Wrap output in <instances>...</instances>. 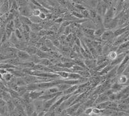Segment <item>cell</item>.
Wrapping results in <instances>:
<instances>
[{"label": "cell", "instance_id": "obj_44", "mask_svg": "<svg viewBox=\"0 0 129 116\" xmlns=\"http://www.w3.org/2000/svg\"><path fill=\"white\" fill-rule=\"evenodd\" d=\"M81 14H82L84 18L87 20H90V14H89V11H88V10L85 9V10L81 11Z\"/></svg>", "mask_w": 129, "mask_h": 116}, {"label": "cell", "instance_id": "obj_53", "mask_svg": "<svg viewBox=\"0 0 129 116\" xmlns=\"http://www.w3.org/2000/svg\"><path fill=\"white\" fill-rule=\"evenodd\" d=\"M38 17L42 21L45 20L47 19V14H45V13H42V12H41V13H40V14L39 15Z\"/></svg>", "mask_w": 129, "mask_h": 116}, {"label": "cell", "instance_id": "obj_41", "mask_svg": "<svg viewBox=\"0 0 129 116\" xmlns=\"http://www.w3.org/2000/svg\"><path fill=\"white\" fill-rule=\"evenodd\" d=\"M89 11V14H90V18L91 20H94L97 16V12L95 11V9H90L88 10Z\"/></svg>", "mask_w": 129, "mask_h": 116}, {"label": "cell", "instance_id": "obj_23", "mask_svg": "<svg viewBox=\"0 0 129 116\" xmlns=\"http://www.w3.org/2000/svg\"><path fill=\"white\" fill-rule=\"evenodd\" d=\"M110 64V61L108 60H107L106 61H105L104 62H103L102 64H101L100 65H99V66H97L95 70L96 71H98V72H100V71H101V70H103L105 68H106L107 66H109Z\"/></svg>", "mask_w": 129, "mask_h": 116}, {"label": "cell", "instance_id": "obj_45", "mask_svg": "<svg viewBox=\"0 0 129 116\" xmlns=\"http://www.w3.org/2000/svg\"><path fill=\"white\" fill-rule=\"evenodd\" d=\"M39 49H40V51H41L45 52V53H49L52 51L51 49H50V48H48V47H47L45 45H43V46Z\"/></svg>", "mask_w": 129, "mask_h": 116}, {"label": "cell", "instance_id": "obj_25", "mask_svg": "<svg viewBox=\"0 0 129 116\" xmlns=\"http://www.w3.org/2000/svg\"><path fill=\"white\" fill-rule=\"evenodd\" d=\"M38 64L41 65V66H46V67H50V66L54 65L52 63V62L50 61V59H41Z\"/></svg>", "mask_w": 129, "mask_h": 116}, {"label": "cell", "instance_id": "obj_37", "mask_svg": "<svg viewBox=\"0 0 129 116\" xmlns=\"http://www.w3.org/2000/svg\"><path fill=\"white\" fill-rule=\"evenodd\" d=\"M14 78V76L12 73H10L7 72V73L4 74L3 75V81H5V82H10L12 79Z\"/></svg>", "mask_w": 129, "mask_h": 116}, {"label": "cell", "instance_id": "obj_35", "mask_svg": "<svg viewBox=\"0 0 129 116\" xmlns=\"http://www.w3.org/2000/svg\"><path fill=\"white\" fill-rule=\"evenodd\" d=\"M7 107L9 113H12L14 110H15V108H16V106H15L14 104L13 103L12 101H10L7 103Z\"/></svg>", "mask_w": 129, "mask_h": 116}, {"label": "cell", "instance_id": "obj_51", "mask_svg": "<svg viewBox=\"0 0 129 116\" xmlns=\"http://www.w3.org/2000/svg\"><path fill=\"white\" fill-rule=\"evenodd\" d=\"M40 13H41V11H40L39 9H35L33 11H32V15H33L34 16H39Z\"/></svg>", "mask_w": 129, "mask_h": 116}, {"label": "cell", "instance_id": "obj_18", "mask_svg": "<svg viewBox=\"0 0 129 116\" xmlns=\"http://www.w3.org/2000/svg\"><path fill=\"white\" fill-rule=\"evenodd\" d=\"M128 81V77L126 75H121L117 77V83L120 84V85H125L126 84V82Z\"/></svg>", "mask_w": 129, "mask_h": 116}, {"label": "cell", "instance_id": "obj_30", "mask_svg": "<svg viewBox=\"0 0 129 116\" xmlns=\"http://www.w3.org/2000/svg\"><path fill=\"white\" fill-rule=\"evenodd\" d=\"M30 20L31 21L32 24H41L42 23L43 21L39 18L38 16H34L32 15L31 16L29 17Z\"/></svg>", "mask_w": 129, "mask_h": 116}, {"label": "cell", "instance_id": "obj_39", "mask_svg": "<svg viewBox=\"0 0 129 116\" xmlns=\"http://www.w3.org/2000/svg\"><path fill=\"white\" fill-rule=\"evenodd\" d=\"M56 74L59 75V78H62V79L67 80L69 76V73L67 72V71H60V72H56Z\"/></svg>", "mask_w": 129, "mask_h": 116}, {"label": "cell", "instance_id": "obj_14", "mask_svg": "<svg viewBox=\"0 0 129 116\" xmlns=\"http://www.w3.org/2000/svg\"><path fill=\"white\" fill-rule=\"evenodd\" d=\"M78 87H79V85H74L71 86L69 88H68L67 90H65L63 92V95H71L73 94L75 91L78 90Z\"/></svg>", "mask_w": 129, "mask_h": 116}, {"label": "cell", "instance_id": "obj_32", "mask_svg": "<svg viewBox=\"0 0 129 116\" xmlns=\"http://www.w3.org/2000/svg\"><path fill=\"white\" fill-rule=\"evenodd\" d=\"M95 10L97 12V14L102 16V1H98Z\"/></svg>", "mask_w": 129, "mask_h": 116}, {"label": "cell", "instance_id": "obj_29", "mask_svg": "<svg viewBox=\"0 0 129 116\" xmlns=\"http://www.w3.org/2000/svg\"><path fill=\"white\" fill-rule=\"evenodd\" d=\"M15 82H16V84H17L18 86H24L27 85L25 81L23 79V77H16Z\"/></svg>", "mask_w": 129, "mask_h": 116}, {"label": "cell", "instance_id": "obj_47", "mask_svg": "<svg viewBox=\"0 0 129 116\" xmlns=\"http://www.w3.org/2000/svg\"><path fill=\"white\" fill-rule=\"evenodd\" d=\"M29 1H23V0H19V1H17V3H18V5L19 7H21L26 6L27 5Z\"/></svg>", "mask_w": 129, "mask_h": 116}, {"label": "cell", "instance_id": "obj_33", "mask_svg": "<svg viewBox=\"0 0 129 116\" xmlns=\"http://www.w3.org/2000/svg\"><path fill=\"white\" fill-rule=\"evenodd\" d=\"M95 60H96V65L98 66L101 64L103 63V62H104L105 61H106L107 60V56L102 54V55H99Z\"/></svg>", "mask_w": 129, "mask_h": 116}, {"label": "cell", "instance_id": "obj_28", "mask_svg": "<svg viewBox=\"0 0 129 116\" xmlns=\"http://www.w3.org/2000/svg\"><path fill=\"white\" fill-rule=\"evenodd\" d=\"M105 31L106 29L105 27L95 30V32H94V37L98 38H101V36L103 35V34L104 33V32Z\"/></svg>", "mask_w": 129, "mask_h": 116}, {"label": "cell", "instance_id": "obj_10", "mask_svg": "<svg viewBox=\"0 0 129 116\" xmlns=\"http://www.w3.org/2000/svg\"><path fill=\"white\" fill-rule=\"evenodd\" d=\"M126 56V53H121V54H119L117 55V58L115 59L114 60H113L112 62H110V65L115 67V66H117L118 65H120L122 61L123 60L125 56Z\"/></svg>", "mask_w": 129, "mask_h": 116}, {"label": "cell", "instance_id": "obj_49", "mask_svg": "<svg viewBox=\"0 0 129 116\" xmlns=\"http://www.w3.org/2000/svg\"><path fill=\"white\" fill-rule=\"evenodd\" d=\"M18 9H19V7H18V3H17V1H12V5H11L10 9H13V10H18Z\"/></svg>", "mask_w": 129, "mask_h": 116}, {"label": "cell", "instance_id": "obj_36", "mask_svg": "<svg viewBox=\"0 0 129 116\" xmlns=\"http://www.w3.org/2000/svg\"><path fill=\"white\" fill-rule=\"evenodd\" d=\"M81 77L80 75L79 74L76 73H69V76L67 80H78Z\"/></svg>", "mask_w": 129, "mask_h": 116}, {"label": "cell", "instance_id": "obj_11", "mask_svg": "<svg viewBox=\"0 0 129 116\" xmlns=\"http://www.w3.org/2000/svg\"><path fill=\"white\" fill-rule=\"evenodd\" d=\"M25 113L27 116H30L32 113L35 112V108H34V105L33 103H30L29 104H26L25 106Z\"/></svg>", "mask_w": 129, "mask_h": 116}, {"label": "cell", "instance_id": "obj_38", "mask_svg": "<svg viewBox=\"0 0 129 116\" xmlns=\"http://www.w3.org/2000/svg\"><path fill=\"white\" fill-rule=\"evenodd\" d=\"M7 90L8 91H7L9 92V93L10 94V97H11V98L12 99H16V98H18V97H19L18 93L16 91H15V90H11V89H9V88H8Z\"/></svg>", "mask_w": 129, "mask_h": 116}, {"label": "cell", "instance_id": "obj_22", "mask_svg": "<svg viewBox=\"0 0 129 116\" xmlns=\"http://www.w3.org/2000/svg\"><path fill=\"white\" fill-rule=\"evenodd\" d=\"M19 18H20L21 22L22 25L30 26V25L32 24L31 21L30 20L29 18H28V17H25V16H19Z\"/></svg>", "mask_w": 129, "mask_h": 116}, {"label": "cell", "instance_id": "obj_8", "mask_svg": "<svg viewBox=\"0 0 129 116\" xmlns=\"http://www.w3.org/2000/svg\"><path fill=\"white\" fill-rule=\"evenodd\" d=\"M81 105V103H77V104H75L71 106L68 108L65 109L66 110V112L67 113V115L71 116V115H75V113L76 112L77 110L79 108V106Z\"/></svg>", "mask_w": 129, "mask_h": 116}, {"label": "cell", "instance_id": "obj_57", "mask_svg": "<svg viewBox=\"0 0 129 116\" xmlns=\"http://www.w3.org/2000/svg\"><path fill=\"white\" fill-rule=\"evenodd\" d=\"M46 113H47V112L43 111V112H40V113H39L38 115V116H45V115Z\"/></svg>", "mask_w": 129, "mask_h": 116}, {"label": "cell", "instance_id": "obj_60", "mask_svg": "<svg viewBox=\"0 0 129 116\" xmlns=\"http://www.w3.org/2000/svg\"><path fill=\"white\" fill-rule=\"evenodd\" d=\"M1 115H1V113H0V116H1Z\"/></svg>", "mask_w": 129, "mask_h": 116}, {"label": "cell", "instance_id": "obj_58", "mask_svg": "<svg viewBox=\"0 0 129 116\" xmlns=\"http://www.w3.org/2000/svg\"><path fill=\"white\" fill-rule=\"evenodd\" d=\"M38 113H37V112L35 111V112H34V113H32V114L30 116H38Z\"/></svg>", "mask_w": 129, "mask_h": 116}, {"label": "cell", "instance_id": "obj_54", "mask_svg": "<svg viewBox=\"0 0 129 116\" xmlns=\"http://www.w3.org/2000/svg\"><path fill=\"white\" fill-rule=\"evenodd\" d=\"M7 105V103L2 98H0V108L4 107Z\"/></svg>", "mask_w": 129, "mask_h": 116}, {"label": "cell", "instance_id": "obj_15", "mask_svg": "<svg viewBox=\"0 0 129 116\" xmlns=\"http://www.w3.org/2000/svg\"><path fill=\"white\" fill-rule=\"evenodd\" d=\"M124 88H125L124 85H120V84H117V82H115V83L112 84L110 89L112 90V91L114 93H118L121 90H123Z\"/></svg>", "mask_w": 129, "mask_h": 116}, {"label": "cell", "instance_id": "obj_3", "mask_svg": "<svg viewBox=\"0 0 129 116\" xmlns=\"http://www.w3.org/2000/svg\"><path fill=\"white\" fill-rule=\"evenodd\" d=\"M18 12H19L20 16H25V17H28V18L32 16V10H30L28 5L26 6L19 7Z\"/></svg>", "mask_w": 129, "mask_h": 116}, {"label": "cell", "instance_id": "obj_7", "mask_svg": "<svg viewBox=\"0 0 129 116\" xmlns=\"http://www.w3.org/2000/svg\"><path fill=\"white\" fill-rule=\"evenodd\" d=\"M23 79L25 81L27 85L30 84H34V83H38V77L34 76V75H26L23 77Z\"/></svg>", "mask_w": 129, "mask_h": 116}, {"label": "cell", "instance_id": "obj_46", "mask_svg": "<svg viewBox=\"0 0 129 116\" xmlns=\"http://www.w3.org/2000/svg\"><path fill=\"white\" fill-rule=\"evenodd\" d=\"M14 32V31H13V30L5 27V34H6L7 40H9V38H10V36H11V35H12Z\"/></svg>", "mask_w": 129, "mask_h": 116}, {"label": "cell", "instance_id": "obj_6", "mask_svg": "<svg viewBox=\"0 0 129 116\" xmlns=\"http://www.w3.org/2000/svg\"><path fill=\"white\" fill-rule=\"evenodd\" d=\"M129 51V40L125 42L123 44L118 47L117 49V53L118 54H121V53H125L126 51Z\"/></svg>", "mask_w": 129, "mask_h": 116}, {"label": "cell", "instance_id": "obj_55", "mask_svg": "<svg viewBox=\"0 0 129 116\" xmlns=\"http://www.w3.org/2000/svg\"><path fill=\"white\" fill-rule=\"evenodd\" d=\"M123 75H129V64H128V65L127 66V67L126 68V69H125V70L124 71V72H123Z\"/></svg>", "mask_w": 129, "mask_h": 116}, {"label": "cell", "instance_id": "obj_43", "mask_svg": "<svg viewBox=\"0 0 129 116\" xmlns=\"http://www.w3.org/2000/svg\"><path fill=\"white\" fill-rule=\"evenodd\" d=\"M5 27L8 29H12L13 31H15V27H14V21H10V22H7L5 25Z\"/></svg>", "mask_w": 129, "mask_h": 116}, {"label": "cell", "instance_id": "obj_59", "mask_svg": "<svg viewBox=\"0 0 129 116\" xmlns=\"http://www.w3.org/2000/svg\"><path fill=\"white\" fill-rule=\"evenodd\" d=\"M0 80H2V81H3V75L2 74H0Z\"/></svg>", "mask_w": 129, "mask_h": 116}, {"label": "cell", "instance_id": "obj_20", "mask_svg": "<svg viewBox=\"0 0 129 116\" xmlns=\"http://www.w3.org/2000/svg\"><path fill=\"white\" fill-rule=\"evenodd\" d=\"M30 29L32 32H40L42 29H43L41 24H32V25L30 26Z\"/></svg>", "mask_w": 129, "mask_h": 116}, {"label": "cell", "instance_id": "obj_26", "mask_svg": "<svg viewBox=\"0 0 129 116\" xmlns=\"http://www.w3.org/2000/svg\"><path fill=\"white\" fill-rule=\"evenodd\" d=\"M110 101H106L104 102V103H100L98 104H96L95 106H94V107H96L97 108L100 109V110H105V109L108 108V106H109V104H110Z\"/></svg>", "mask_w": 129, "mask_h": 116}, {"label": "cell", "instance_id": "obj_5", "mask_svg": "<svg viewBox=\"0 0 129 116\" xmlns=\"http://www.w3.org/2000/svg\"><path fill=\"white\" fill-rule=\"evenodd\" d=\"M17 57L21 60V62H27L29 60L30 56L25 51L18 50V53H17Z\"/></svg>", "mask_w": 129, "mask_h": 116}, {"label": "cell", "instance_id": "obj_42", "mask_svg": "<svg viewBox=\"0 0 129 116\" xmlns=\"http://www.w3.org/2000/svg\"><path fill=\"white\" fill-rule=\"evenodd\" d=\"M14 33V34L16 35V36L17 37V38H18V40H21V41H22V39H23V34H22V33L21 32V31L18 29H15Z\"/></svg>", "mask_w": 129, "mask_h": 116}, {"label": "cell", "instance_id": "obj_19", "mask_svg": "<svg viewBox=\"0 0 129 116\" xmlns=\"http://www.w3.org/2000/svg\"><path fill=\"white\" fill-rule=\"evenodd\" d=\"M129 27H123V28L118 29L116 30L115 31H114V34L115 37H117L121 35L123 33L126 32V31H128V29Z\"/></svg>", "mask_w": 129, "mask_h": 116}, {"label": "cell", "instance_id": "obj_48", "mask_svg": "<svg viewBox=\"0 0 129 116\" xmlns=\"http://www.w3.org/2000/svg\"><path fill=\"white\" fill-rule=\"evenodd\" d=\"M94 115H101V110L97 108L96 107H93L92 114Z\"/></svg>", "mask_w": 129, "mask_h": 116}, {"label": "cell", "instance_id": "obj_50", "mask_svg": "<svg viewBox=\"0 0 129 116\" xmlns=\"http://www.w3.org/2000/svg\"><path fill=\"white\" fill-rule=\"evenodd\" d=\"M92 110L93 107L87 108L85 110V112H84L83 113H85V114L87 115H91L92 114Z\"/></svg>", "mask_w": 129, "mask_h": 116}, {"label": "cell", "instance_id": "obj_27", "mask_svg": "<svg viewBox=\"0 0 129 116\" xmlns=\"http://www.w3.org/2000/svg\"><path fill=\"white\" fill-rule=\"evenodd\" d=\"M21 97V99L23 100V101L25 102L26 104H29V103H32V101H33L32 99H31L30 96L29 92H28V91H27L25 94H24L22 97Z\"/></svg>", "mask_w": 129, "mask_h": 116}, {"label": "cell", "instance_id": "obj_24", "mask_svg": "<svg viewBox=\"0 0 129 116\" xmlns=\"http://www.w3.org/2000/svg\"><path fill=\"white\" fill-rule=\"evenodd\" d=\"M58 92H60V91H59L57 86L52 87L47 90H44V94H54V93H56Z\"/></svg>", "mask_w": 129, "mask_h": 116}, {"label": "cell", "instance_id": "obj_61", "mask_svg": "<svg viewBox=\"0 0 129 116\" xmlns=\"http://www.w3.org/2000/svg\"><path fill=\"white\" fill-rule=\"evenodd\" d=\"M71 116H75V115H71Z\"/></svg>", "mask_w": 129, "mask_h": 116}, {"label": "cell", "instance_id": "obj_40", "mask_svg": "<svg viewBox=\"0 0 129 116\" xmlns=\"http://www.w3.org/2000/svg\"><path fill=\"white\" fill-rule=\"evenodd\" d=\"M60 26L61 25L60 24H54V25H52L51 27H50V31H52L54 33H57V31H58L59 29L60 28Z\"/></svg>", "mask_w": 129, "mask_h": 116}, {"label": "cell", "instance_id": "obj_34", "mask_svg": "<svg viewBox=\"0 0 129 116\" xmlns=\"http://www.w3.org/2000/svg\"><path fill=\"white\" fill-rule=\"evenodd\" d=\"M56 86L57 87L59 91H60V92H63L64 91H65V90H67L68 88H70L71 86L69 85V84H64V83H63V84H58V85H57Z\"/></svg>", "mask_w": 129, "mask_h": 116}, {"label": "cell", "instance_id": "obj_12", "mask_svg": "<svg viewBox=\"0 0 129 116\" xmlns=\"http://www.w3.org/2000/svg\"><path fill=\"white\" fill-rule=\"evenodd\" d=\"M30 96L32 101L36 100V99H38L41 96L44 94V90H38V91H34L29 92Z\"/></svg>", "mask_w": 129, "mask_h": 116}, {"label": "cell", "instance_id": "obj_52", "mask_svg": "<svg viewBox=\"0 0 129 116\" xmlns=\"http://www.w3.org/2000/svg\"><path fill=\"white\" fill-rule=\"evenodd\" d=\"M63 21H64V19H63V17H59L57 19L54 20V23H56L57 24H61L63 22Z\"/></svg>", "mask_w": 129, "mask_h": 116}, {"label": "cell", "instance_id": "obj_17", "mask_svg": "<svg viewBox=\"0 0 129 116\" xmlns=\"http://www.w3.org/2000/svg\"><path fill=\"white\" fill-rule=\"evenodd\" d=\"M117 55H118V54L117 53L116 51H111L109 52V53H108V54L107 55V60H109V61L111 62L117 58Z\"/></svg>", "mask_w": 129, "mask_h": 116}, {"label": "cell", "instance_id": "obj_9", "mask_svg": "<svg viewBox=\"0 0 129 116\" xmlns=\"http://www.w3.org/2000/svg\"><path fill=\"white\" fill-rule=\"evenodd\" d=\"M109 101V99L108 96L106 95L105 94V93H101V94L98 95V97L96 98L95 101H94V106H95L96 104H98L101 103H104V102L106 101ZM94 106H93V107H94Z\"/></svg>", "mask_w": 129, "mask_h": 116}, {"label": "cell", "instance_id": "obj_1", "mask_svg": "<svg viewBox=\"0 0 129 116\" xmlns=\"http://www.w3.org/2000/svg\"><path fill=\"white\" fill-rule=\"evenodd\" d=\"M115 36L114 34L113 31L111 30H106L103 34V35L101 36V39L102 41L107 42H111L112 40L114 39Z\"/></svg>", "mask_w": 129, "mask_h": 116}, {"label": "cell", "instance_id": "obj_21", "mask_svg": "<svg viewBox=\"0 0 129 116\" xmlns=\"http://www.w3.org/2000/svg\"><path fill=\"white\" fill-rule=\"evenodd\" d=\"M26 90L28 92H31V91H38L39 88L37 83H34V84H30L26 85Z\"/></svg>", "mask_w": 129, "mask_h": 116}, {"label": "cell", "instance_id": "obj_13", "mask_svg": "<svg viewBox=\"0 0 129 116\" xmlns=\"http://www.w3.org/2000/svg\"><path fill=\"white\" fill-rule=\"evenodd\" d=\"M38 49L35 47V46H26L25 48L23 49V51H26V53L29 54L30 56H32V55H34V54H36L37 51H38Z\"/></svg>", "mask_w": 129, "mask_h": 116}, {"label": "cell", "instance_id": "obj_56", "mask_svg": "<svg viewBox=\"0 0 129 116\" xmlns=\"http://www.w3.org/2000/svg\"><path fill=\"white\" fill-rule=\"evenodd\" d=\"M7 73V71L6 69H0V74H2V75H3L4 74Z\"/></svg>", "mask_w": 129, "mask_h": 116}, {"label": "cell", "instance_id": "obj_16", "mask_svg": "<svg viewBox=\"0 0 129 116\" xmlns=\"http://www.w3.org/2000/svg\"><path fill=\"white\" fill-rule=\"evenodd\" d=\"M36 55L38 56L40 59H50H50L52 58V56L50 55V54H48V53L41 51H40V49H38V51H37Z\"/></svg>", "mask_w": 129, "mask_h": 116}, {"label": "cell", "instance_id": "obj_31", "mask_svg": "<svg viewBox=\"0 0 129 116\" xmlns=\"http://www.w3.org/2000/svg\"><path fill=\"white\" fill-rule=\"evenodd\" d=\"M17 92L18 93L19 97H22L24 94H25L27 92V90H26V86H19L17 90Z\"/></svg>", "mask_w": 129, "mask_h": 116}, {"label": "cell", "instance_id": "obj_2", "mask_svg": "<svg viewBox=\"0 0 129 116\" xmlns=\"http://www.w3.org/2000/svg\"><path fill=\"white\" fill-rule=\"evenodd\" d=\"M35 108V111L38 113L44 111V101L41 99H36L32 101Z\"/></svg>", "mask_w": 129, "mask_h": 116}, {"label": "cell", "instance_id": "obj_4", "mask_svg": "<svg viewBox=\"0 0 129 116\" xmlns=\"http://www.w3.org/2000/svg\"><path fill=\"white\" fill-rule=\"evenodd\" d=\"M84 63L87 67V70H93L96 68V60L95 59H85Z\"/></svg>", "mask_w": 129, "mask_h": 116}]
</instances>
